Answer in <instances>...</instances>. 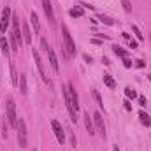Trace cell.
Returning <instances> with one entry per match:
<instances>
[{"label": "cell", "mask_w": 151, "mask_h": 151, "mask_svg": "<svg viewBox=\"0 0 151 151\" xmlns=\"http://www.w3.org/2000/svg\"><path fill=\"white\" fill-rule=\"evenodd\" d=\"M62 35H63V44H65V49H67V55H74L76 53V44L70 34H69V28L67 27H62Z\"/></svg>", "instance_id": "obj_1"}, {"label": "cell", "mask_w": 151, "mask_h": 151, "mask_svg": "<svg viewBox=\"0 0 151 151\" xmlns=\"http://www.w3.org/2000/svg\"><path fill=\"white\" fill-rule=\"evenodd\" d=\"M7 119H9V125L16 128V125H18V116H16V104H14L12 99L7 100Z\"/></svg>", "instance_id": "obj_2"}, {"label": "cell", "mask_w": 151, "mask_h": 151, "mask_svg": "<svg viewBox=\"0 0 151 151\" xmlns=\"http://www.w3.org/2000/svg\"><path fill=\"white\" fill-rule=\"evenodd\" d=\"M16 128H18V141H19V146H21V148H27V125H25V121H23V119H18Z\"/></svg>", "instance_id": "obj_3"}, {"label": "cell", "mask_w": 151, "mask_h": 151, "mask_svg": "<svg viewBox=\"0 0 151 151\" xmlns=\"http://www.w3.org/2000/svg\"><path fill=\"white\" fill-rule=\"evenodd\" d=\"M11 18H12V14H11V7H9V5H5V7H4V11H2V19H0V32H2V34H5V32H7V27H9Z\"/></svg>", "instance_id": "obj_4"}, {"label": "cell", "mask_w": 151, "mask_h": 151, "mask_svg": "<svg viewBox=\"0 0 151 151\" xmlns=\"http://www.w3.org/2000/svg\"><path fill=\"white\" fill-rule=\"evenodd\" d=\"M67 91H69V99H70V107H72L74 113H77V111H79V97H77V93H76V88L72 84H69V86H67Z\"/></svg>", "instance_id": "obj_5"}, {"label": "cell", "mask_w": 151, "mask_h": 151, "mask_svg": "<svg viewBox=\"0 0 151 151\" xmlns=\"http://www.w3.org/2000/svg\"><path fill=\"white\" fill-rule=\"evenodd\" d=\"M51 127H53V132H55V135H56L58 142H60V144H63V142H65V132H63V128H62L60 121H58V119H53V121H51Z\"/></svg>", "instance_id": "obj_6"}, {"label": "cell", "mask_w": 151, "mask_h": 151, "mask_svg": "<svg viewBox=\"0 0 151 151\" xmlns=\"http://www.w3.org/2000/svg\"><path fill=\"white\" fill-rule=\"evenodd\" d=\"M32 56H34V60H35V65H37V69H39V72H40V76H42V79H44L46 83H49V81H47V77H46L44 63H42V60H40V55H39L37 49H32Z\"/></svg>", "instance_id": "obj_7"}, {"label": "cell", "mask_w": 151, "mask_h": 151, "mask_svg": "<svg viewBox=\"0 0 151 151\" xmlns=\"http://www.w3.org/2000/svg\"><path fill=\"white\" fill-rule=\"evenodd\" d=\"M46 53H47V58H49V63H51L53 70H55V72H58V70H60V65H58V58H56V55H55L53 47H51V46H47Z\"/></svg>", "instance_id": "obj_8"}, {"label": "cell", "mask_w": 151, "mask_h": 151, "mask_svg": "<svg viewBox=\"0 0 151 151\" xmlns=\"http://www.w3.org/2000/svg\"><path fill=\"white\" fill-rule=\"evenodd\" d=\"M93 121H95V127H97V130L106 137V127H104V119H102V114L99 113H93Z\"/></svg>", "instance_id": "obj_9"}, {"label": "cell", "mask_w": 151, "mask_h": 151, "mask_svg": "<svg viewBox=\"0 0 151 151\" xmlns=\"http://www.w3.org/2000/svg\"><path fill=\"white\" fill-rule=\"evenodd\" d=\"M42 9H44V12H46V16H47V21L53 25V23H55V14H53L51 2H49V0H42Z\"/></svg>", "instance_id": "obj_10"}, {"label": "cell", "mask_w": 151, "mask_h": 151, "mask_svg": "<svg viewBox=\"0 0 151 151\" xmlns=\"http://www.w3.org/2000/svg\"><path fill=\"white\" fill-rule=\"evenodd\" d=\"M84 125H86L88 134H90V135H95V127H93V121H91V118H90L88 113L84 114Z\"/></svg>", "instance_id": "obj_11"}, {"label": "cell", "mask_w": 151, "mask_h": 151, "mask_svg": "<svg viewBox=\"0 0 151 151\" xmlns=\"http://www.w3.org/2000/svg\"><path fill=\"white\" fill-rule=\"evenodd\" d=\"M21 34H23V40H25L27 44H30V42H32V34H30V28H28V25H27V23H23Z\"/></svg>", "instance_id": "obj_12"}, {"label": "cell", "mask_w": 151, "mask_h": 151, "mask_svg": "<svg viewBox=\"0 0 151 151\" xmlns=\"http://www.w3.org/2000/svg\"><path fill=\"white\" fill-rule=\"evenodd\" d=\"M30 23L34 25V32L39 34V32H40V23H39V16L35 14V12H32V14H30Z\"/></svg>", "instance_id": "obj_13"}, {"label": "cell", "mask_w": 151, "mask_h": 151, "mask_svg": "<svg viewBox=\"0 0 151 151\" xmlns=\"http://www.w3.org/2000/svg\"><path fill=\"white\" fill-rule=\"evenodd\" d=\"M0 47H2V55H4V56H9L11 49H9V42H7L5 37H0Z\"/></svg>", "instance_id": "obj_14"}, {"label": "cell", "mask_w": 151, "mask_h": 151, "mask_svg": "<svg viewBox=\"0 0 151 151\" xmlns=\"http://www.w3.org/2000/svg\"><path fill=\"white\" fill-rule=\"evenodd\" d=\"M104 84H106L107 88H111V90H114V88H116V81H114L109 74H104Z\"/></svg>", "instance_id": "obj_15"}, {"label": "cell", "mask_w": 151, "mask_h": 151, "mask_svg": "<svg viewBox=\"0 0 151 151\" xmlns=\"http://www.w3.org/2000/svg\"><path fill=\"white\" fill-rule=\"evenodd\" d=\"M69 14H70L72 18H81V16L84 14V9H83V7H74V9L69 11Z\"/></svg>", "instance_id": "obj_16"}, {"label": "cell", "mask_w": 151, "mask_h": 151, "mask_svg": "<svg viewBox=\"0 0 151 151\" xmlns=\"http://www.w3.org/2000/svg\"><path fill=\"white\" fill-rule=\"evenodd\" d=\"M19 90L23 95H27V76H19Z\"/></svg>", "instance_id": "obj_17"}, {"label": "cell", "mask_w": 151, "mask_h": 151, "mask_svg": "<svg viewBox=\"0 0 151 151\" xmlns=\"http://www.w3.org/2000/svg\"><path fill=\"white\" fill-rule=\"evenodd\" d=\"M139 118H141V123H142V125H146V127H150V125H151V118L144 113V111H141V113H139Z\"/></svg>", "instance_id": "obj_18"}, {"label": "cell", "mask_w": 151, "mask_h": 151, "mask_svg": "<svg viewBox=\"0 0 151 151\" xmlns=\"http://www.w3.org/2000/svg\"><path fill=\"white\" fill-rule=\"evenodd\" d=\"M113 51H114V55H118V56H121V58H127V51L121 49L119 46H113Z\"/></svg>", "instance_id": "obj_19"}, {"label": "cell", "mask_w": 151, "mask_h": 151, "mask_svg": "<svg viewBox=\"0 0 151 151\" xmlns=\"http://www.w3.org/2000/svg\"><path fill=\"white\" fill-rule=\"evenodd\" d=\"M99 21H100V23H106V25H114V21L109 16H99Z\"/></svg>", "instance_id": "obj_20"}, {"label": "cell", "mask_w": 151, "mask_h": 151, "mask_svg": "<svg viewBox=\"0 0 151 151\" xmlns=\"http://www.w3.org/2000/svg\"><path fill=\"white\" fill-rule=\"evenodd\" d=\"M132 32H134V34H135V37L139 39V40H142V39H144V35H142V34H141V30H139V28H137V27H135V25H132Z\"/></svg>", "instance_id": "obj_21"}, {"label": "cell", "mask_w": 151, "mask_h": 151, "mask_svg": "<svg viewBox=\"0 0 151 151\" xmlns=\"http://www.w3.org/2000/svg\"><path fill=\"white\" fill-rule=\"evenodd\" d=\"M125 95H127L128 99H135V97H137V93H135L132 88H125Z\"/></svg>", "instance_id": "obj_22"}, {"label": "cell", "mask_w": 151, "mask_h": 151, "mask_svg": "<svg viewBox=\"0 0 151 151\" xmlns=\"http://www.w3.org/2000/svg\"><path fill=\"white\" fill-rule=\"evenodd\" d=\"M121 4H123V9H125L127 12H130V11H132V5H130V0H121Z\"/></svg>", "instance_id": "obj_23"}, {"label": "cell", "mask_w": 151, "mask_h": 151, "mask_svg": "<svg viewBox=\"0 0 151 151\" xmlns=\"http://www.w3.org/2000/svg\"><path fill=\"white\" fill-rule=\"evenodd\" d=\"M93 97H95V100H97V104H99L100 107H104V102H102V99H100V95H99V91H93Z\"/></svg>", "instance_id": "obj_24"}, {"label": "cell", "mask_w": 151, "mask_h": 151, "mask_svg": "<svg viewBox=\"0 0 151 151\" xmlns=\"http://www.w3.org/2000/svg\"><path fill=\"white\" fill-rule=\"evenodd\" d=\"M123 65H125L127 69H130V67H132V60H130V58H123Z\"/></svg>", "instance_id": "obj_25"}, {"label": "cell", "mask_w": 151, "mask_h": 151, "mask_svg": "<svg viewBox=\"0 0 151 151\" xmlns=\"http://www.w3.org/2000/svg\"><path fill=\"white\" fill-rule=\"evenodd\" d=\"M139 106H141V107H146V99H144L142 95L139 97Z\"/></svg>", "instance_id": "obj_26"}, {"label": "cell", "mask_w": 151, "mask_h": 151, "mask_svg": "<svg viewBox=\"0 0 151 151\" xmlns=\"http://www.w3.org/2000/svg\"><path fill=\"white\" fill-rule=\"evenodd\" d=\"M83 58H84V62H86V63H91V56H88V55H83Z\"/></svg>", "instance_id": "obj_27"}, {"label": "cell", "mask_w": 151, "mask_h": 151, "mask_svg": "<svg viewBox=\"0 0 151 151\" xmlns=\"http://www.w3.org/2000/svg\"><path fill=\"white\" fill-rule=\"evenodd\" d=\"M135 62H137V63H135V65H137V67H139V69H142V67H144V62H142V60H135Z\"/></svg>", "instance_id": "obj_28"}, {"label": "cell", "mask_w": 151, "mask_h": 151, "mask_svg": "<svg viewBox=\"0 0 151 151\" xmlns=\"http://www.w3.org/2000/svg\"><path fill=\"white\" fill-rule=\"evenodd\" d=\"M130 47H132V49H135V47H137V42H135V40H132V39H130Z\"/></svg>", "instance_id": "obj_29"}, {"label": "cell", "mask_w": 151, "mask_h": 151, "mask_svg": "<svg viewBox=\"0 0 151 151\" xmlns=\"http://www.w3.org/2000/svg\"><path fill=\"white\" fill-rule=\"evenodd\" d=\"M125 109H127V111H132V106H130L128 102H125Z\"/></svg>", "instance_id": "obj_30"}]
</instances>
